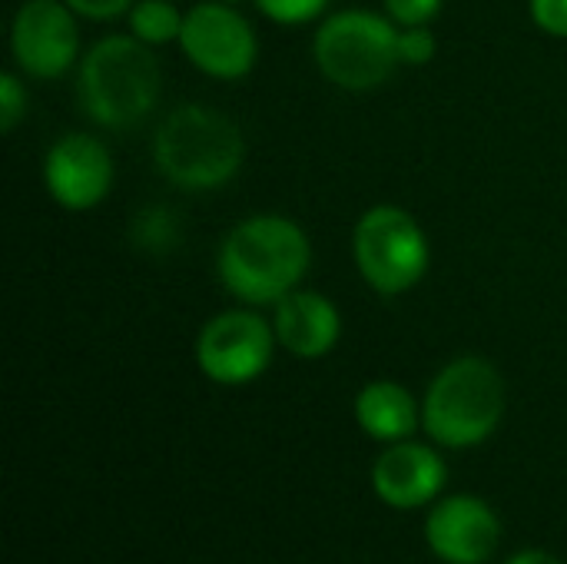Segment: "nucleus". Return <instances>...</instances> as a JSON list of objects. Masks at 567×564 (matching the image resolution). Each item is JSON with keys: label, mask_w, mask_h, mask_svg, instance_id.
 <instances>
[{"label": "nucleus", "mask_w": 567, "mask_h": 564, "mask_svg": "<svg viewBox=\"0 0 567 564\" xmlns=\"http://www.w3.org/2000/svg\"><path fill=\"white\" fill-rule=\"evenodd\" d=\"M43 186L50 199L70 213L100 206L113 186V156L106 143L86 133L60 136L43 156Z\"/></svg>", "instance_id": "10"}, {"label": "nucleus", "mask_w": 567, "mask_h": 564, "mask_svg": "<svg viewBox=\"0 0 567 564\" xmlns=\"http://www.w3.org/2000/svg\"><path fill=\"white\" fill-rule=\"evenodd\" d=\"M17 70L33 80L63 76L80 57L76 13L63 0H23L10 27Z\"/></svg>", "instance_id": "9"}, {"label": "nucleus", "mask_w": 567, "mask_h": 564, "mask_svg": "<svg viewBox=\"0 0 567 564\" xmlns=\"http://www.w3.org/2000/svg\"><path fill=\"white\" fill-rule=\"evenodd\" d=\"M332 0H256L259 13H266L272 23L282 27H299V23H312L319 13H326Z\"/></svg>", "instance_id": "16"}, {"label": "nucleus", "mask_w": 567, "mask_h": 564, "mask_svg": "<svg viewBox=\"0 0 567 564\" xmlns=\"http://www.w3.org/2000/svg\"><path fill=\"white\" fill-rule=\"evenodd\" d=\"M226 3H239V0H226Z\"/></svg>", "instance_id": "23"}, {"label": "nucleus", "mask_w": 567, "mask_h": 564, "mask_svg": "<svg viewBox=\"0 0 567 564\" xmlns=\"http://www.w3.org/2000/svg\"><path fill=\"white\" fill-rule=\"evenodd\" d=\"M27 116V86L20 83L17 73L0 76V126L3 133H13V126Z\"/></svg>", "instance_id": "17"}, {"label": "nucleus", "mask_w": 567, "mask_h": 564, "mask_svg": "<svg viewBox=\"0 0 567 564\" xmlns=\"http://www.w3.org/2000/svg\"><path fill=\"white\" fill-rule=\"evenodd\" d=\"M445 462L419 442H392L372 465V489L392 509H422L445 489Z\"/></svg>", "instance_id": "12"}, {"label": "nucleus", "mask_w": 567, "mask_h": 564, "mask_svg": "<svg viewBox=\"0 0 567 564\" xmlns=\"http://www.w3.org/2000/svg\"><path fill=\"white\" fill-rule=\"evenodd\" d=\"M439 43L429 27H402L399 30V57L405 66H425L435 57Z\"/></svg>", "instance_id": "18"}, {"label": "nucleus", "mask_w": 567, "mask_h": 564, "mask_svg": "<svg viewBox=\"0 0 567 564\" xmlns=\"http://www.w3.org/2000/svg\"><path fill=\"white\" fill-rule=\"evenodd\" d=\"M276 342L299 359H322L342 336V316L322 293L292 289L272 306Z\"/></svg>", "instance_id": "13"}, {"label": "nucleus", "mask_w": 567, "mask_h": 564, "mask_svg": "<svg viewBox=\"0 0 567 564\" xmlns=\"http://www.w3.org/2000/svg\"><path fill=\"white\" fill-rule=\"evenodd\" d=\"M399 23L372 10H339L312 37L319 73L352 93L382 86L399 66Z\"/></svg>", "instance_id": "5"}, {"label": "nucleus", "mask_w": 567, "mask_h": 564, "mask_svg": "<svg viewBox=\"0 0 567 564\" xmlns=\"http://www.w3.org/2000/svg\"><path fill=\"white\" fill-rule=\"evenodd\" d=\"M312 263V243L299 223L279 213H256L236 223L216 256L223 286L246 306H276L299 289Z\"/></svg>", "instance_id": "1"}, {"label": "nucleus", "mask_w": 567, "mask_h": 564, "mask_svg": "<svg viewBox=\"0 0 567 564\" xmlns=\"http://www.w3.org/2000/svg\"><path fill=\"white\" fill-rule=\"evenodd\" d=\"M163 70L150 43L133 33L96 40L80 60L76 96L83 113L106 130L140 126L159 103Z\"/></svg>", "instance_id": "2"}, {"label": "nucleus", "mask_w": 567, "mask_h": 564, "mask_svg": "<svg viewBox=\"0 0 567 564\" xmlns=\"http://www.w3.org/2000/svg\"><path fill=\"white\" fill-rule=\"evenodd\" d=\"M382 3L399 27H429L445 0H382Z\"/></svg>", "instance_id": "19"}, {"label": "nucleus", "mask_w": 567, "mask_h": 564, "mask_svg": "<svg viewBox=\"0 0 567 564\" xmlns=\"http://www.w3.org/2000/svg\"><path fill=\"white\" fill-rule=\"evenodd\" d=\"M76 17H86V20H113L120 13H130V7L136 0H63Z\"/></svg>", "instance_id": "21"}, {"label": "nucleus", "mask_w": 567, "mask_h": 564, "mask_svg": "<svg viewBox=\"0 0 567 564\" xmlns=\"http://www.w3.org/2000/svg\"><path fill=\"white\" fill-rule=\"evenodd\" d=\"M502 525L498 515L475 495H449L442 499L429 522L425 542L449 564H482L498 548Z\"/></svg>", "instance_id": "11"}, {"label": "nucleus", "mask_w": 567, "mask_h": 564, "mask_svg": "<svg viewBox=\"0 0 567 564\" xmlns=\"http://www.w3.org/2000/svg\"><path fill=\"white\" fill-rule=\"evenodd\" d=\"M246 160L243 130L219 110L203 103L176 106L153 136V163L166 183L203 193L226 186Z\"/></svg>", "instance_id": "3"}, {"label": "nucleus", "mask_w": 567, "mask_h": 564, "mask_svg": "<svg viewBox=\"0 0 567 564\" xmlns=\"http://www.w3.org/2000/svg\"><path fill=\"white\" fill-rule=\"evenodd\" d=\"M126 17H130L133 37L150 43V47H163V43L179 40L183 20H186V13H179L176 0H136Z\"/></svg>", "instance_id": "15"}, {"label": "nucleus", "mask_w": 567, "mask_h": 564, "mask_svg": "<svg viewBox=\"0 0 567 564\" xmlns=\"http://www.w3.org/2000/svg\"><path fill=\"white\" fill-rule=\"evenodd\" d=\"M532 20L538 23V30H545L548 37L567 40V0H528Z\"/></svg>", "instance_id": "20"}, {"label": "nucleus", "mask_w": 567, "mask_h": 564, "mask_svg": "<svg viewBox=\"0 0 567 564\" xmlns=\"http://www.w3.org/2000/svg\"><path fill=\"white\" fill-rule=\"evenodd\" d=\"M355 422L375 442H405L422 425V409L405 386L375 379L355 396Z\"/></svg>", "instance_id": "14"}, {"label": "nucleus", "mask_w": 567, "mask_h": 564, "mask_svg": "<svg viewBox=\"0 0 567 564\" xmlns=\"http://www.w3.org/2000/svg\"><path fill=\"white\" fill-rule=\"evenodd\" d=\"M276 349V329L252 309H229L213 316L196 339V362L206 379L219 386L256 382Z\"/></svg>", "instance_id": "7"}, {"label": "nucleus", "mask_w": 567, "mask_h": 564, "mask_svg": "<svg viewBox=\"0 0 567 564\" xmlns=\"http://www.w3.org/2000/svg\"><path fill=\"white\" fill-rule=\"evenodd\" d=\"M508 564H561L555 555L548 552H538V548H528V552H518L515 558H508Z\"/></svg>", "instance_id": "22"}, {"label": "nucleus", "mask_w": 567, "mask_h": 564, "mask_svg": "<svg viewBox=\"0 0 567 564\" xmlns=\"http://www.w3.org/2000/svg\"><path fill=\"white\" fill-rule=\"evenodd\" d=\"M505 416V379L478 356L449 362L429 386L422 425L445 449H472L495 435Z\"/></svg>", "instance_id": "4"}, {"label": "nucleus", "mask_w": 567, "mask_h": 564, "mask_svg": "<svg viewBox=\"0 0 567 564\" xmlns=\"http://www.w3.org/2000/svg\"><path fill=\"white\" fill-rule=\"evenodd\" d=\"M352 256L359 276L379 296H402L429 273V236L402 206H372L359 216L352 233Z\"/></svg>", "instance_id": "6"}, {"label": "nucleus", "mask_w": 567, "mask_h": 564, "mask_svg": "<svg viewBox=\"0 0 567 564\" xmlns=\"http://www.w3.org/2000/svg\"><path fill=\"white\" fill-rule=\"evenodd\" d=\"M176 43L196 70L216 80H243L259 60V37L252 23L226 0L186 10Z\"/></svg>", "instance_id": "8"}]
</instances>
